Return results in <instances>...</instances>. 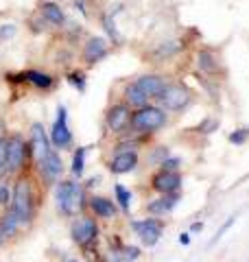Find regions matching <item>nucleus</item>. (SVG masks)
Masks as SVG:
<instances>
[{
  "mask_svg": "<svg viewBox=\"0 0 249 262\" xmlns=\"http://www.w3.org/2000/svg\"><path fill=\"white\" fill-rule=\"evenodd\" d=\"M120 256L125 262H134L140 258V247H136V245H125V247H120Z\"/></svg>",
  "mask_w": 249,
  "mask_h": 262,
  "instance_id": "c756f323",
  "label": "nucleus"
},
{
  "mask_svg": "<svg viewBox=\"0 0 249 262\" xmlns=\"http://www.w3.org/2000/svg\"><path fill=\"white\" fill-rule=\"evenodd\" d=\"M217 127H219V122H217V120H210V118H205V120L201 122V125L197 127V131H199V134H212V131L217 129Z\"/></svg>",
  "mask_w": 249,
  "mask_h": 262,
  "instance_id": "f704fd0d",
  "label": "nucleus"
},
{
  "mask_svg": "<svg viewBox=\"0 0 249 262\" xmlns=\"http://www.w3.org/2000/svg\"><path fill=\"white\" fill-rule=\"evenodd\" d=\"M157 101H160V107L164 112H181L193 103V92L184 83H166Z\"/></svg>",
  "mask_w": 249,
  "mask_h": 262,
  "instance_id": "20e7f679",
  "label": "nucleus"
},
{
  "mask_svg": "<svg viewBox=\"0 0 249 262\" xmlns=\"http://www.w3.org/2000/svg\"><path fill=\"white\" fill-rule=\"evenodd\" d=\"M129 122H131V110L127 103H116L105 114V125L112 134H122L125 129H129Z\"/></svg>",
  "mask_w": 249,
  "mask_h": 262,
  "instance_id": "9d476101",
  "label": "nucleus"
},
{
  "mask_svg": "<svg viewBox=\"0 0 249 262\" xmlns=\"http://www.w3.org/2000/svg\"><path fill=\"white\" fill-rule=\"evenodd\" d=\"M86 153H88V146H79L77 151H74V158H72V175L74 177H83L86 173Z\"/></svg>",
  "mask_w": 249,
  "mask_h": 262,
  "instance_id": "5701e85b",
  "label": "nucleus"
},
{
  "mask_svg": "<svg viewBox=\"0 0 249 262\" xmlns=\"http://www.w3.org/2000/svg\"><path fill=\"white\" fill-rule=\"evenodd\" d=\"M201 229H203V223H201V221H195V223H193V225H190V232H193V234H197V232H201Z\"/></svg>",
  "mask_w": 249,
  "mask_h": 262,
  "instance_id": "4c0bfd02",
  "label": "nucleus"
},
{
  "mask_svg": "<svg viewBox=\"0 0 249 262\" xmlns=\"http://www.w3.org/2000/svg\"><path fill=\"white\" fill-rule=\"evenodd\" d=\"M234 223H236V216H230V219L225 221V223H223V225H221V227L217 229V234H214V236H212V241H210V243H208V247H214V245H217V243H219V241L223 238V236H225V234H227V229H230L232 225H234Z\"/></svg>",
  "mask_w": 249,
  "mask_h": 262,
  "instance_id": "cd10ccee",
  "label": "nucleus"
},
{
  "mask_svg": "<svg viewBox=\"0 0 249 262\" xmlns=\"http://www.w3.org/2000/svg\"><path fill=\"white\" fill-rule=\"evenodd\" d=\"M5 136H7V125H5V120L0 118V140H5Z\"/></svg>",
  "mask_w": 249,
  "mask_h": 262,
  "instance_id": "ea45409f",
  "label": "nucleus"
},
{
  "mask_svg": "<svg viewBox=\"0 0 249 262\" xmlns=\"http://www.w3.org/2000/svg\"><path fill=\"white\" fill-rule=\"evenodd\" d=\"M74 9L81 11L83 15H86V7H83V0H74Z\"/></svg>",
  "mask_w": 249,
  "mask_h": 262,
  "instance_id": "58836bf2",
  "label": "nucleus"
},
{
  "mask_svg": "<svg viewBox=\"0 0 249 262\" xmlns=\"http://www.w3.org/2000/svg\"><path fill=\"white\" fill-rule=\"evenodd\" d=\"M179 245H184V247H186V245H190V234L188 232H181L179 234Z\"/></svg>",
  "mask_w": 249,
  "mask_h": 262,
  "instance_id": "e433bc0d",
  "label": "nucleus"
},
{
  "mask_svg": "<svg viewBox=\"0 0 249 262\" xmlns=\"http://www.w3.org/2000/svg\"><path fill=\"white\" fill-rule=\"evenodd\" d=\"M39 15L46 24H51V27H55V29H61L66 24L64 7L59 3H55V0H44V3H42L39 5Z\"/></svg>",
  "mask_w": 249,
  "mask_h": 262,
  "instance_id": "dca6fc26",
  "label": "nucleus"
},
{
  "mask_svg": "<svg viewBox=\"0 0 249 262\" xmlns=\"http://www.w3.org/2000/svg\"><path fill=\"white\" fill-rule=\"evenodd\" d=\"M68 83L74 88V90H79V92H86V88H88V79H86V72H81V70H74L70 72L68 77Z\"/></svg>",
  "mask_w": 249,
  "mask_h": 262,
  "instance_id": "a878e982",
  "label": "nucleus"
},
{
  "mask_svg": "<svg viewBox=\"0 0 249 262\" xmlns=\"http://www.w3.org/2000/svg\"><path fill=\"white\" fill-rule=\"evenodd\" d=\"M94 184H98V177H92V179H88V184H86V186H94Z\"/></svg>",
  "mask_w": 249,
  "mask_h": 262,
  "instance_id": "a19ab883",
  "label": "nucleus"
},
{
  "mask_svg": "<svg viewBox=\"0 0 249 262\" xmlns=\"http://www.w3.org/2000/svg\"><path fill=\"white\" fill-rule=\"evenodd\" d=\"M20 227H22V223L18 221V216H15L13 210L5 212V214L0 216V234H3L5 241H9V238H13V236H18Z\"/></svg>",
  "mask_w": 249,
  "mask_h": 262,
  "instance_id": "6ab92c4d",
  "label": "nucleus"
},
{
  "mask_svg": "<svg viewBox=\"0 0 249 262\" xmlns=\"http://www.w3.org/2000/svg\"><path fill=\"white\" fill-rule=\"evenodd\" d=\"M131 229H136V234L140 236V241L147 247H155L162 238L164 223L160 219H142V221H131Z\"/></svg>",
  "mask_w": 249,
  "mask_h": 262,
  "instance_id": "6e6552de",
  "label": "nucleus"
},
{
  "mask_svg": "<svg viewBox=\"0 0 249 262\" xmlns=\"http://www.w3.org/2000/svg\"><path fill=\"white\" fill-rule=\"evenodd\" d=\"M7 168V142L0 140V170Z\"/></svg>",
  "mask_w": 249,
  "mask_h": 262,
  "instance_id": "c9c22d12",
  "label": "nucleus"
},
{
  "mask_svg": "<svg viewBox=\"0 0 249 262\" xmlns=\"http://www.w3.org/2000/svg\"><path fill=\"white\" fill-rule=\"evenodd\" d=\"M134 83L142 90V94L149 98V101H157V98L162 96V92H164V88H166V83H169V81H166L162 75H142V77H138Z\"/></svg>",
  "mask_w": 249,
  "mask_h": 262,
  "instance_id": "4468645a",
  "label": "nucleus"
},
{
  "mask_svg": "<svg viewBox=\"0 0 249 262\" xmlns=\"http://www.w3.org/2000/svg\"><path fill=\"white\" fill-rule=\"evenodd\" d=\"M51 144L55 149H68L72 146V131L68 127V112L64 105L57 107V120L51 127Z\"/></svg>",
  "mask_w": 249,
  "mask_h": 262,
  "instance_id": "0eeeda50",
  "label": "nucleus"
},
{
  "mask_svg": "<svg viewBox=\"0 0 249 262\" xmlns=\"http://www.w3.org/2000/svg\"><path fill=\"white\" fill-rule=\"evenodd\" d=\"M5 243V238H3V234H0V245H3Z\"/></svg>",
  "mask_w": 249,
  "mask_h": 262,
  "instance_id": "79ce46f5",
  "label": "nucleus"
},
{
  "mask_svg": "<svg viewBox=\"0 0 249 262\" xmlns=\"http://www.w3.org/2000/svg\"><path fill=\"white\" fill-rule=\"evenodd\" d=\"M68 262H79V260H68Z\"/></svg>",
  "mask_w": 249,
  "mask_h": 262,
  "instance_id": "37998d69",
  "label": "nucleus"
},
{
  "mask_svg": "<svg viewBox=\"0 0 249 262\" xmlns=\"http://www.w3.org/2000/svg\"><path fill=\"white\" fill-rule=\"evenodd\" d=\"M247 131H249V129H247Z\"/></svg>",
  "mask_w": 249,
  "mask_h": 262,
  "instance_id": "c03bdc74",
  "label": "nucleus"
},
{
  "mask_svg": "<svg viewBox=\"0 0 249 262\" xmlns=\"http://www.w3.org/2000/svg\"><path fill=\"white\" fill-rule=\"evenodd\" d=\"M247 136H249V131H247V129H236V131H232V134H230L227 140H230L232 144H245Z\"/></svg>",
  "mask_w": 249,
  "mask_h": 262,
  "instance_id": "2f4dec72",
  "label": "nucleus"
},
{
  "mask_svg": "<svg viewBox=\"0 0 249 262\" xmlns=\"http://www.w3.org/2000/svg\"><path fill=\"white\" fill-rule=\"evenodd\" d=\"M169 155H171L169 146H155V149L149 153L147 160H149V164H153V166H160V164H162L166 158H169Z\"/></svg>",
  "mask_w": 249,
  "mask_h": 262,
  "instance_id": "bb28decb",
  "label": "nucleus"
},
{
  "mask_svg": "<svg viewBox=\"0 0 249 262\" xmlns=\"http://www.w3.org/2000/svg\"><path fill=\"white\" fill-rule=\"evenodd\" d=\"M33 208H35V199H33V188L27 177H20L13 186L11 196V210L22 225H29L33 221Z\"/></svg>",
  "mask_w": 249,
  "mask_h": 262,
  "instance_id": "f03ea898",
  "label": "nucleus"
},
{
  "mask_svg": "<svg viewBox=\"0 0 249 262\" xmlns=\"http://www.w3.org/2000/svg\"><path fill=\"white\" fill-rule=\"evenodd\" d=\"M70 236L72 241L79 245V247H90L96 238H98V225L94 219L90 216H81V219H74L72 225H70Z\"/></svg>",
  "mask_w": 249,
  "mask_h": 262,
  "instance_id": "39448f33",
  "label": "nucleus"
},
{
  "mask_svg": "<svg viewBox=\"0 0 249 262\" xmlns=\"http://www.w3.org/2000/svg\"><path fill=\"white\" fill-rule=\"evenodd\" d=\"M151 186H153V190L157 192H177L179 188H181V175H179V170H157V173L153 175L151 179Z\"/></svg>",
  "mask_w": 249,
  "mask_h": 262,
  "instance_id": "ddd939ff",
  "label": "nucleus"
},
{
  "mask_svg": "<svg viewBox=\"0 0 249 262\" xmlns=\"http://www.w3.org/2000/svg\"><path fill=\"white\" fill-rule=\"evenodd\" d=\"M177 51H179L177 42H164V44H157V48L153 51V55H155L160 61H164V59H169V57L177 55Z\"/></svg>",
  "mask_w": 249,
  "mask_h": 262,
  "instance_id": "b1692460",
  "label": "nucleus"
},
{
  "mask_svg": "<svg viewBox=\"0 0 249 262\" xmlns=\"http://www.w3.org/2000/svg\"><path fill=\"white\" fill-rule=\"evenodd\" d=\"M90 210L101 219H114L116 216V203L105 199V196H92V199H90Z\"/></svg>",
  "mask_w": 249,
  "mask_h": 262,
  "instance_id": "412c9836",
  "label": "nucleus"
},
{
  "mask_svg": "<svg viewBox=\"0 0 249 262\" xmlns=\"http://www.w3.org/2000/svg\"><path fill=\"white\" fill-rule=\"evenodd\" d=\"M166 125V112L155 105H144L136 114H131L129 129H134L136 134H153V131L162 129Z\"/></svg>",
  "mask_w": 249,
  "mask_h": 262,
  "instance_id": "7ed1b4c3",
  "label": "nucleus"
},
{
  "mask_svg": "<svg viewBox=\"0 0 249 262\" xmlns=\"http://www.w3.org/2000/svg\"><path fill=\"white\" fill-rule=\"evenodd\" d=\"M27 83L35 85L37 90H51L55 85V79L48 75V72H42V70H24L20 75Z\"/></svg>",
  "mask_w": 249,
  "mask_h": 262,
  "instance_id": "a211bd4d",
  "label": "nucleus"
},
{
  "mask_svg": "<svg viewBox=\"0 0 249 262\" xmlns=\"http://www.w3.org/2000/svg\"><path fill=\"white\" fill-rule=\"evenodd\" d=\"M103 27L107 31V35H110V39H114V42H120V35H118V29H116V22L112 15H103Z\"/></svg>",
  "mask_w": 249,
  "mask_h": 262,
  "instance_id": "c85d7f7f",
  "label": "nucleus"
},
{
  "mask_svg": "<svg viewBox=\"0 0 249 262\" xmlns=\"http://www.w3.org/2000/svg\"><path fill=\"white\" fill-rule=\"evenodd\" d=\"M138 151H118L114 155V160L110 162V170L114 175H125V173H131L136 166H138Z\"/></svg>",
  "mask_w": 249,
  "mask_h": 262,
  "instance_id": "f3484780",
  "label": "nucleus"
},
{
  "mask_svg": "<svg viewBox=\"0 0 249 262\" xmlns=\"http://www.w3.org/2000/svg\"><path fill=\"white\" fill-rule=\"evenodd\" d=\"M29 149L35 155V162L42 160L44 155L51 151V138H48L46 129L42 122H33L31 125V140H29Z\"/></svg>",
  "mask_w": 249,
  "mask_h": 262,
  "instance_id": "f8f14e48",
  "label": "nucleus"
},
{
  "mask_svg": "<svg viewBox=\"0 0 249 262\" xmlns=\"http://www.w3.org/2000/svg\"><path fill=\"white\" fill-rule=\"evenodd\" d=\"M37 166H39V173L44 177V182H48V184H57L64 173V162L55 149H51L44 158L37 160Z\"/></svg>",
  "mask_w": 249,
  "mask_h": 262,
  "instance_id": "9b49d317",
  "label": "nucleus"
},
{
  "mask_svg": "<svg viewBox=\"0 0 249 262\" xmlns=\"http://www.w3.org/2000/svg\"><path fill=\"white\" fill-rule=\"evenodd\" d=\"M107 55H110V44H107L105 37H96V35L88 37L81 48V59L86 66H94L98 61H103Z\"/></svg>",
  "mask_w": 249,
  "mask_h": 262,
  "instance_id": "1a4fd4ad",
  "label": "nucleus"
},
{
  "mask_svg": "<svg viewBox=\"0 0 249 262\" xmlns=\"http://www.w3.org/2000/svg\"><path fill=\"white\" fill-rule=\"evenodd\" d=\"M125 103L129 105V107H144V105H149V98L142 94V90H140L136 83H129L127 88H125Z\"/></svg>",
  "mask_w": 249,
  "mask_h": 262,
  "instance_id": "4be33fe9",
  "label": "nucleus"
},
{
  "mask_svg": "<svg viewBox=\"0 0 249 262\" xmlns=\"http://www.w3.org/2000/svg\"><path fill=\"white\" fill-rule=\"evenodd\" d=\"M114 194H116V201H118V206L122 208V212H129V206H131V192H129L125 186L116 184V186H114Z\"/></svg>",
  "mask_w": 249,
  "mask_h": 262,
  "instance_id": "393cba45",
  "label": "nucleus"
},
{
  "mask_svg": "<svg viewBox=\"0 0 249 262\" xmlns=\"http://www.w3.org/2000/svg\"><path fill=\"white\" fill-rule=\"evenodd\" d=\"M55 206L64 216H74L77 212L83 210V186L77 182L61 179L55 186Z\"/></svg>",
  "mask_w": 249,
  "mask_h": 262,
  "instance_id": "f257e3e1",
  "label": "nucleus"
},
{
  "mask_svg": "<svg viewBox=\"0 0 249 262\" xmlns=\"http://www.w3.org/2000/svg\"><path fill=\"white\" fill-rule=\"evenodd\" d=\"M15 33H18V27H15V24H11V22L0 24V39H3V42H9V39H13Z\"/></svg>",
  "mask_w": 249,
  "mask_h": 262,
  "instance_id": "7c9ffc66",
  "label": "nucleus"
},
{
  "mask_svg": "<svg viewBox=\"0 0 249 262\" xmlns=\"http://www.w3.org/2000/svg\"><path fill=\"white\" fill-rule=\"evenodd\" d=\"M11 196H13V190L7 184H0V206H9L11 203Z\"/></svg>",
  "mask_w": 249,
  "mask_h": 262,
  "instance_id": "72a5a7b5",
  "label": "nucleus"
},
{
  "mask_svg": "<svg viewBox=\"0 0 249 262\" xmlns=\"http://www.w3.org/2000/svg\"><path fill=\"white\" fill-rule=\"evenodd\" d=\"M197 68L203 72V75H217L219 72V59L217 55L212 51H208V48H201V51L197 53Z\"/></svg>",
  "mask_w": 249,
  "mask_h": 262,
  "instance_id": "aec40b11",
  "label": "nucleus"
},
{
  "mask_svg": "<svg viewBox=\"0 0 249 262\" xmlns=\"http://www.w3.org/2000/svg\"><path fill=\"white\" fill-rule=\"evenodd\" d=\"M5 142H7V168H9L11 173H18L24 166V160H27L29 144L20 134L5 138Z\"/></svg>",
  "mask_w": 249,
  "mask_h": 262,
  "instance_id": "423d86ee",
  "label": "nucleus"
},
{
  "mask_svg": "<svg viewBox=\"0 0 249 262\" xmlns=\"http://www.w3.org/2000/svg\"><path fill=\"white\" fill-rule=\"evenodd\" d=\"M162 170H179V166H181V160L179 158H175V155H169V158H166L162 164Z\"/></svg>",
  "mask_w": 249,
  "mask_h": 262,
  "instance_id": "473e14b6",
  "label": "nucleus"
},
{
  "mask_svg": "<svg viewBox=\"0 0 249 262\" xmlns=\"http://www.w3.org/2000/svg\"><path fill=\"white\" fill-rule=\"evenodd\" d=\"M179 199H181L179 190H177V192H166V194H162V196H160V199L149 201V203H147V212H149V214H153V216L171 214V212L177 208Z\"/></svg>",
  "mask_w": 249,
  "mask_h": 262,
  "instance_id": "2eb2a0df",
  "label": "nucleus"
},
{
  "mask_svg": "<svg viewBox=\"0 0 249 262\" xmlns=\"http://www.w3.org/2000/svg\"><path fill=\"white\" fill-rule=\"evenodd\" d=\"M247 262H249V260H247Z\"/></svg>",
  "mask_w": 249,
  "mask_h": 262,
  "instance_id": "a18cd8bd",
  "label": "nucleus"
}]
</instances>
